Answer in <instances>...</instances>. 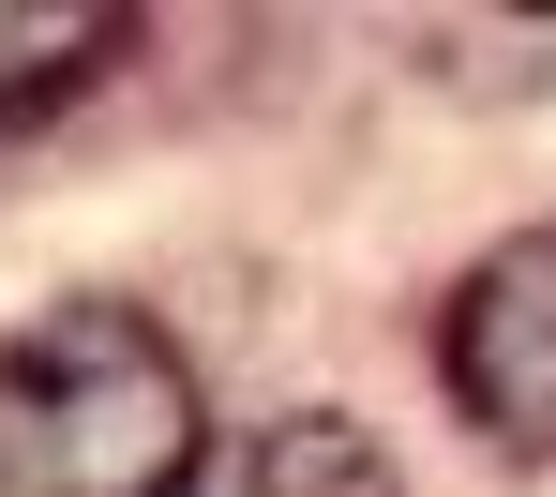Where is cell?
I'll use <instances>...</instances> for the list:
<instances>
[{
    "label": "cell",
    "instance_id": "4",
    "mask_svg": "<svg viewBox=\"0 0 556 497\" xmlns=\"http://www.w3.org/2000/svg\"><path fill=\"white\" fill-rule=\"evenodd\" d=\"M121 46H136V15H105V0H0V136L76 105Z\"/></svg>",
    "mask_w": 556,
    "mask_h": 497
},
{
    "label": "cell",
    "instance_id": "2",
    "mask_svg": "<svg viewBox=\"0 0 556 497\" xmlns=\"http://www.w3.org/2000/svg\"><path fill=\"white\" fill-rule=\"evenodd\" d=\"M437 377H452V407L511 452V468H556V226L496 241V257L452 287Z\"/></svg>",
    "mask_w": 556,
    "mask_h": 497
},
{
    "label": "cell",
    "instance_id": "5",
    "mask_svg": "<svg viewBox=\"0 0 556 497\" xmlns=\"http://www.w3.org/2000/svg\"><path fill=\"white\" fill-rule=\"evenodd\" d=\"M421 46H437V61H496V91H542V76H556V15H542V30H466V15H437Z\"/></svg>",
    "mask_w": 556,
    "mask_h": 497
},
{
    "label": "cell",
    "instance_id": "3",
    "mask_svg": "<svg viewBox=\"0 0 556 497\" xmlns=\"http://www.w3.org/2000/svg\"><path fill=\"white\" fill-rule=\"evenodd\" d=\"M166 497H406L391 452L331 407H286V422H241V437H195V468Z\"/></svg>",
    "mask_w": 556,
    "mask_h": 497
},
{
    "label": "cell",
    "instance_id": "1",
    "mask_svg": "<svg viewBox=\"0 0 556 497\" xmlns=\"http://www.w3.org/2000/svg\"><path fill=\"white\" fill-rule=\"evenodd\" d=\"M0 468L30 497H166L195 468V377L136 301H46L0 347Z\"/></svg>",
    "mask_w": 556,
    "mask_h": 497
}]
</instances>
